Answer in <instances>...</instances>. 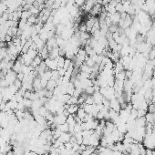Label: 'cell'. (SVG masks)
Wrapping results in <instances>:
<instances>
[{
  "label": "cell",
  "mask_w": 155,
  "mask_h": 155,
  "mask_svg": "<svg viewBox=\"0 0 155 155\" xmlns=\"http://www.w3.org/2000/svg\"><path fill=\"white\" fill-rule=\"evenodd\" d=\"M42 61H43L42 60V57H41L39 55H37V57L33 59V61H32V63H31L30 66L32 67L34 69H35L37 66H39V65L41 64V62H42Z\"/></svg>",
  "instance_id": "obj_15"
},
{
  "label": "cell",
  "mask_w": 155,
  "mask_h": 155,
  "mask_svg": "<svg viewBox=\"0 0 155 155\" xmlns=\"http://www.w3.org/2000/svg\"><path fill=\"white\" fill-rule=\"evenodd\" d=\"M21 57H23L24 59V63H25V65H27V66H30L31 63H32L33 61V59L30 57L27 53H25V54H22L21 55Z\"/></svg>",
  "instance_id": "obj_19"
},
{
  "label": "cell",
  "mask_w": 155,
  "mask_h": 155,
  "mask_svg": "<svg viewBox=\"0 0 155 155\" xmlns=\"http://www.w3.org/2000/svg\"><path fill=\"white\" fill-rule=\"evenodd\" d=\"M92 98H93V100H94V104L100 105V104H102L104 97H103V95L101 94L100 91H97V92H94V94L92 95Z\"/></svg>",
  "instance_id": "obj_6"
},
{
  "label": "cell",
  "mask_w": 155,
  "mask_h": 155,
  "mask_svg": "<svg viewBox=\"0 0 155 155\" xmlns=\"http://www.w3.org/2000/svg\"><path fill=\"white\" fill-rule=\"evenodd\" d=\"M119 30V27H118V25H115V24H112L111 26L109 27V31H110V33H114L116 32V31Z\"/></svg>",
  "instance_id": "obj_39"
},
{
  "label": "cell",
  "mask_w": 155,
  "mask_h": 155,
  "mask_svg": "<svg viewBox=\"0 0 155 155\" xmlns=\"http://www.w3.org/2000/svg\"><path fill=\"white\" fill-rule=\"evenodd\" d=\"M4 79H5L6 81L8 83V85H12V84H14V82H15L16 79H17V73L12 70V69L7 70V74L5 75V78H4Z\"/></svg>",
  "instance_id": "obj_1"
},
{
  "label": "cell",
  "mask_w": 155,
  "mask_h": 155,
  "mask_svg": "<svg viewBox=\"0 0 155 155\" xmlns=\"http://www.w3.org/2000/svg\"><path fill=\"white\" fill-rule=\"evenodd\" d=\"M116 11L118 12V13H120V14H122V13H123V6H122V2H120V3H118L117 4V6H116Z\"/></svg>",
  "instance_id": "obj_40"
},
{
  "label": "cell",
  "mask_w": 155,
  "mask_h": 155,
  "mask_svg": "<svg viewBox=\"0 0 155 155\" xmlns=\"http://www.w3.org/2000/svg\"><path fill=\"white\" fill-rule=\"evenodd\" d=\"M97 18H95V17H88V19H87L86 21V27H87V32H90L91 29H92V27L93 25H94L95 21H96Z\"/></svg>",
  "instance_id": "obj_10"
},
{
  "label": "cell",
  "mask_w": 155,
  "mask_h": 155,
  "mask_svg": "<svg viewBox=\"0 0 155 155\" xmlns=\"http://www.w3.org/2000/svg\"><path fill=\"white\" fill-rule=\"evenodd\" d=\"M71 136H72V135H71L69 132H62L59 139L63 142V143H67V142H70Z\"/></svg>",
  "instance_id": "obj_12"
},
{
  "label": "cell",
  "mask_w": 155,
  "mask_h": 155,
  "mask_svg": "<svg viewBox=\"0 0 155 155\" xmlns=\"http://www.w3.org/2000/svg\"><path fill=\"white\" fill-rule=\"evenodd\" d=\"M24 77H25V75H24V73H22V72H19V73H17V79H19L20 81L23 80Z\"/></svg>",
  "instance_id": "obj_51"
},
{
  "label": "cell",
  "mask_w": 155,
  "mask_h": 155,
  "mask_svg": "<svg viewBox=\"0 0 155 155\" xmlns=\"http://www.w3.org/2000/svg\"><path fill=\"white\" fill-rule=\"evenodd\" d=\"M95 150H96V148L93 146H90V145H88L86 148V150L83 151L82 152H80L82 155H91L93 153V152H95Z\"/></svg>",
  "instance_id": "obj_20"
},
{
  "label": "cell",
  "mask_w": 155,
  "mask_h": 155,
  "mask_svg": "<svg viewBox=\"0 0 155 155\" xmlns=\"http://www.w3.org/2000/svg\"><path fill=\"white\" fill-rule=\"evenodd\" d=\"M103 1V6L104 5H107V4H109L110 1H112V0H102Z\"/></svg>",
  "instance_id": "obj_56"
},
{
  "label": "cell",
  "mask_w": 155,
  "mask_h": 155,
  "mask_svg": "<svg viewBox=\"0 0 155 155\" xmlns=\"http://www.w3.org/2000/svg\"><path fill=\"white\" fill-rule=\"evenodd\" d=\"M44 62L46 63V65H47V69H49V70L53 71V70H57V59H49V57H47V59H46L44 60Z\"/></svg>",
  "instance_id": "obj_2"
},
{
  "label": "cell",
  "mask_w": 155,
  "mask_h": 155,
  "mask_svg": "<svg viewBox=\"0 0 155 155\" xmlns=\"http://www.w3.org/2000/svg\"><path fill=\"white\" fill-rule=\"evenodd\" d=\"M95 2L93 0H86L84 3V5L82 6V9L86 12H90V10L92 9V7H94Z\"/></svg>",
  "instance_id": "obj_8"
},
{
  "label": "cell",
  "mask_w": 155,
  "mask_h": 155,
  "mask_svg": "<svg viewBox=\"0 0 155 155\" xmlns=\"http://www.w3.org/2000/svg\"><path fill=\"white\" fill-rule=\"evenodd\" d=\"M1 60H2V59H0V62H1Z\"/></svg>",
  "instance_id": "obj_61"
},
{
  "label": "cell",
  "mask_w": 155,
  "mask_h": 155,
  "mask_svg": "<svg viewBox=\"0 0 155 155\" xmlns=\"http://www.w3.org/2000/svg\"><path fill=\"white\" fill-rule=\"evenodd\" d=\"M85 1H86V0H75V5H76L78 7H81V6L84 5Z\"/></svg>",
  "instance_id": "obj_48"
},
{
  "label": "cell",
  "mask_w": 155,
  "mask_h": 155,
  "mask_svg": "<svg viewBox=\"0 0 155 155\" xmlns=\"http://www.w3.org/2000/svg\"><path fill=\"white\" fill-rule=\"evenodd\" d=\"M36 21H37V17L32 15V16H30L28 18H27V22L28 23L30 26H34V25H36Z\"/></svg>",
  "instance_id": "obj_33"
},
{
  "label": "cell",
  "mask_w": 155,
  "mask_h": 155,
  "mask_svg": "<svg viewBox=\"0 0 155 155\" xmlns=\"http://www.w3.org/2000/svg\"><path fill=\"white\" fill-rule=\"evenodd\" d=\"M146 120H145V117H140V118H137L135 120V124L136 127H145L146 126Z\"/></svg>",
  "instance_id": "obj_18"
},
{
  "label": "cell",
  "mask_w": 155,
  "mask_h": 155,
  "mask_svg": "<svg viewBox=\"0 0 155 155\" xmlns=\"http://www.w3.org/2000/svg\"><path fill=\"white\" fill-rule=\"evenodd\" d=\"M27 54H28L29 56H30V57H32V59H34V57H36L37 55H38V51L36 50V49H31V47L28 49V51H27Z\"/></svg>",
  "instance_id": "obj_32"
},
{
  "label": "cell",
  "mask_w": 155,
  "mask_h": 155,
  "mask_svg": "<svg viewBox=\"0 0 155 155\" xmlns=\"http://www.w3.org/2000/svg\"><path fill=\"white\" fill-rule=\"evenodd\" d=\"M60 78V76H59V72H57V70H53L52 71V77H51V79H53V80H56L57 81V79Z\"/></svg>",
  "instance_id": "obj_42"
},
{
  "label": "cell",
  "mask_w": 155,
  "mask_h": 155,
  "mask_svg": "<svg viewBox=\"0 0 155 155\" xmlns=\"http://www.w3.org/2000/svg\"><path fill=\"white\" fill-rule=\"evenodd\" d=\"M67 118V117L64 114V113H62V114H56L54 116V123L57 125H57L63 124V123H66Z\"/></svg>",
  "instance_id": "obj_3"
},
{
  "label": "cell",
  "mask_w": 155,
  "mask_h": 155,
  "mask_svg": "<svg viewBox=\"0 0 155 155\" xmlns=\"http://www.w3.org/2000/svg\"><path fill=\"white\" fill-rule=\"evenodd\" d=\"M110 108L117 111V112H120V110H122V106H120V102L116 98H113L112 100H110Z\"/></svg>",
  "instance_id": "obj_4"
},
{
  "label": "cell",
  "mask_w": 155,
  "mask_h": 155,
  "mask_svg": "<svg viewBox=\"0 0 155 155\" xmlns=\"http://www.w3.org/2000/svg\"><path fill=\"white\" fill-rule=\"evenodd\" d=\"M86 115H87V113L85 112L84 109H83L82 107H79V110L77 111V117H79V118L80 119V120H82V122H83V120H84Z\"/></svg>",
  "instance_id": "obj_23"
},
{
  "label": "cell",
  "mask_w": 155,
  "mask_h": 155,
  "mask_svg": "<svg viewBox=\"0 0 155 155\" xmlns=\"http://www.w3.org/2000/svg\"><path fill=\"white\" fill-rule=\"evenodd\" d=\"M33 89L35 91H38L40 89H42V87H41V79H40V76H38L36 79H34L33 80Z\"/></svg>",
  "instance_id": "obj_11"
},
{
  "label": "cell",
  "mask_w": 155,
  "mask_h": 155,
  "mask_svg": "<svg viewBox=\"0 0 155 155\" xmlns=\"http://www.w3.org/2000/svg\"><path fill=\"white\" fill-rule=\"evenodd\" d=\"M75 86H74V84H73L72 82H69V84H67V94H69V95H70V96H73V93H74V91H75Z\"/></svg>",
  "instance_id": "obj_22"
},
{
  "label": "cell",
  "mask_w": 155,
  "mask_h": 155,
  "mask_svg": "<svg viewBox=\"0 0 155 155\" xmlns=\"http://www.w3.org/2000/svg\"><path fill=\"white\" fill-rule=\"evenodd\" d=\"M29 11H30V13H31V15H33V16H36L37 17V15H39V13H40V11H39V9L37 8V7H31V8L29 9Z\"/></svg>",
  "instance_id": "obj_37"
},
{
  "label": "cell",
  "mask_w": 155,
  "mask_h": 155,
  "mask_svg": "<svg viewBox=\"0 0 155 155\" xmlns=\"http://www.w3.org/2000/svg\"><path fill=\"white\" fill-rule=\"evenodd\" d=\"M14 85L16 86V88H17V89H21V87H22V81H20L19 79H16V81L14 82Z\"/></svg>",
  "instance_id": "obj_45"
},
{
  "label": "cell",
  "mask_w": 155,
  "mask_h": 155,
  "mask_svg": "<svg viewBox=\"0 0 155 155\" xmlns=\"http://www.w3.org/2000/svg\"><path fill=\"white\" fill-rule=\"evenodd\" d=\"M152 89H155V79L152 78Z\"/></svg>",
  "instance_id": "obj_55"
},
{
  "label": "cell",
  "mask_w": 155,
  "mask_h": 155,
  "mask_svg": "<svg viewBox=\"0 0 155 155\" xmlns=\"http://www.w3.org/2000/svg\"><path fill=\"white\" fill-rule=\"evenodd\" d=\"M85 64L87 65V66H89V67H92L93 66H94L96 63H95V61L93 60L91 57H88L86 59V60H85Z\"/></svg>",
  "instance_id": "obj_35"
},
{
  "label": "cell",
  "mask_w": 155,
  "mask_h": 155,
  "mask_svg": "<svg viewBox=\"0 0 155 155\" xmlns=\"http://www.w3.org/2000/svg\"><path fill=\"white\" fill-rule=\"evenodd\" d=\"M114 76H115V79H119V80H125V79H127L125 70H122V71H120V72L117 73V74H115Z\"/></svg>",
  "instance_id": "obj_24"
},
{
  "label": "cell",
  "mask_w": 155,
  "mask_h": 155,
  "mask_svg": "<svg viewBox=\"0 0 155 155\" xmlns=\"http://www.w3.org/2000/svg\"><path fill=\"white\" fill-rule=\"evenodd\" d=\"M7 9H8V7H7V4L4 1H0V14H3L5 12H7Z\"/></svg>",
  "instance_id": "obj_28"
},
{
  "label": "cell",
  "mask_w": 155,
  "mask_h": 155,
  "mask_svg": "<svg viewBox=\"0 0 155 155\" xmlns=\"http://www.w3.org/2000/svg\"><path fill=\"white\" fill-rule=\"evenodd\" d=\"M148 110L150 113H155V105L154 104H150L148 107Z\"/></svg>",
  "instance_id": "obj_49"
},
{
  "label": "cell",
  "mask_w": 155,
  "mask_h": 155,
  "mask_svg": "<svg viewBox=\"0 0 155 155\" xmlns=\"http://www.w3.org/2000/svg\"><path fill=\"white\" fill-rule=\"evenodd\" d=\"M107 17H110L111 23L115 24V25H118L119 22H120V14L118 13V12H116V13H114V14H109L108 13V16H107Z\"/></svg>",
  "instance_id": "obj_7"
},
{
  "label": "cell",
  "mask_w": 155,
  "mask_h": 155,
  "mask_svg": "<svg viewBox=\"0 0 155 155\" xmlns=\"http://www.w3.org/2000/svg\"><path fill=\"white\" fill-rule=\"evenodd\" d=\"M59 57V47H56L53 49L51 51H49V59H56Z\"/></svg>",
  "instance_id": "obj_17"
},
{
  "label": "cell",
  "mask_w": 155,
  "mask_h": 155,
  "mask_svg": "<svg viewBox=\"0 0 155 155\" xmlns=\"http://www.w3.org/2000/svg\"><path fill=\"white\" fill-rule=\"evenodd\" d=\"M145 120H146V122L147 123H152L153 124L154 123V114L153 113H147L146 115H145Z\"/></svg>",
  "instance_id": "obj_27"
},
{
  "label": "cell",
  "mask_w": 155,
  "mask_h": 155,
  "mask_svg": "<svg viewBox=\"0 0 155 155\" xmlns=\"http://www.w3.org/2000/svg\"><path fill=\"white\" fill-rule=\"evenodd\" d=\"M67 105H75V104H78V98L74 96H70V98H69V100H67Z\"/></svg>",
  "instance_id": "obj_36"
},
{
  "label": "cell",
  "mask_w": 155,
  "mask_h": 155,
  "mask_svg": "<svg viewBox=\"0 0 155 155\" xmlns=\"http://www.w3.org/2000/svg\"><path fill=\"white\" fill-rule=\"evenodd\" d=\"M38 55L40 56V57H42V59H44V60H45L46 59H47V57H49V49H47V45H46L45 47H43V49H41L40 51H39Z\"/></svg>",
  "instance_id": "obj_14"
},
{
  "label": "cell",
  "mask_w": 155,
  "mask_h": 155,
  "mask_svg": "<svg viewBox=\"0 0 155 155\" xmlns=\"http://www.w3.org/2000/svg\"><path fill=\"white\" fill-rule=\"evenodd\" d=\"M85 104H89V105L94 104V100H93L92 96H88V97H87V99L85 100Z\"/></svg>",
  "instance_id": "obj_43"
},
{
  "label": "cell",
  "mask_w": 155,
  "mask_h": 155,
  "mask_svg": "<svg viewBox=\"0 0 155 155\" xmlns=\"http://www.w3.org/2000/svg\"><path fill=\"white\" fill-rule=\"evenodd\" d=\"M122 155H128L127 153H122Z\"/></svg>",
  "instance_id": "obj_60"
},
{
  "label": "cell",
  "mask_w": 155,
  "mask_h": 155,
  "mask_svg": "<svg viewBox=\"0 0 155 155\" xmlns=\"http://www.w3.org/2000/svg\"><path fill=\"white\" fill-rule=\"evenodd\" d=\"M6 155H15V154H14V152H11V151H10V152H8Z\"/></svg>",
  "instance_id": "obj_58"
},
{
  "label": "cell",
  "mask_w": 155,
  "mask_h": 155,
  "mask_svg": "<svg viewBox=\"0 0 155 155\" xmlns=\"http://www.w3.org/2000/svg\"><path fill=\"white\" fill-rule=\"evenodd\" d=\"M101 10H102V5L96 3L89 13H90V15L92 17H97V16H100V14L101 13Z\"/></svg>",
  "instance_id": "obj_5"
},
{
  "label": "cell",
  "mask_w": 155,
  "mask_h": 155,
  "mask_svg": "<svg viewBox=\"0 0 155 155\" xmlns=\"http://www.w3.org/2000/svg\"><path fill=\"white\" fill-rule=\"evenodd\" d=\"M152 27H155V17H153V19H152Z\"/></svg>",
  "instance_id": "obj_57"
},
{
  "label": "cell",
  "mask_w": 155,
  "mask_h": 155,
  "mask_svg": "<svg viewBox=\"0 0 155 155\" xmlns=\"http://www.w3.org/2000/svg\"><path fill=\"white\" fill-rule=\"evenodd\" d=\"M57 87V82H56V80H53V79H49V81H47V87H46V89H47V90H54V89Z\"/></svg>",
  "instance_id": "obj_21"
},
{
  "label": "cell",
  "mask_w": 155,
  "mask_h": 155,
  "mask_svg": "<svg viewBox=\"0 0 155 155\" xmlns=\"http://www.w3.org/2000/svg\"><path fill=\"white\" fill-rule=\"evenodd\" d=\"M57 128L59 129V130H60L61 132H69V126L66 122V123H63V124H61V125H57Z\"/></svg>",
  "instance_id": "obj_26"
},
{
  "label": "cell",
  "mask_w": 155,
  "mask_h": 155,
  "mask_svg": "<svg viewBox=\"0 0 155 155\" xmlns=\"http://www.w3.org/2000/svg\"><path fill=\"white\" fill-rule=\"evenodd\" d=\"M84 90H85V93H86L87 95H93L95 92V89H94V87L93 86L88 87V88H86Z\"/></svg>",
  "instance_id": "obj_38"
},
{
  "label": "cell",
  "mask_w": 155,
  "mask_h": 155,
  "mask_svg": "<svg viewBox=\"0 0 155 155\" xmlns=\"http://www.w3.org/2000/svg\"><path fill=\"white\" fill-rule=\"evenodd\" d=\"M57 60V67H64V63H65V57L59 56L57 59H56Z\"/></svg>",
  "instance_id": "obj_30"
},
{
  "label": "cell",
  "mask_w": 155,
  "mask_h": 155,
  "mask_svg": "<svg viewBox=\"0 0 155 155\" xmlns=\"http://www.w3.org/2000/svg\"><path fill=\"white\" fill-rule=\"evenodd\" d=\"M66 122L69 124V126H75V124L77 123L75 120V115H69Z\"/></svg>",
  "instance_id": "obj_25"
},
{
  "label": "cell",
  "mask_w": 155,
  "mask_h": 155,
  "mask_svg": "<svg viewBox=\"0 0 155 155\" xmlns=\"http://www.w3.org/2000/svg\"><path fill=\"white\" fill-rule=\"evenodd\" d=\"M79 32H81V33H83V32H87L86 24L83 23V24H81V25H79Z\"/></svg>",
  "instance_id": "obj_44"
},
{
  "label": "cell",
  "mask_w": 155,
  "mask_h": 155,
  "mask_svg": "<svg viewBox=\"0 0 155 155\" xmlns=\"http://www.w3.org/2000/svg\"><path fill=\"white\" fill-rule=\"evenodd\" d=\"M71 65H73V62H72V60H70V59H65L64 67H64V69L67 70V69H69V67L71 66Z\"/></svg>",
  "instance_id": "obj_41"
},
{
  "label": "cell",
  "mask_w": 155,
  "mask_h": 155,
  "mask_svg": "<svg viewBox=\"0 0 155 155\" xmlns=\"http://www.w3.org/2000/svg\"><path fill=\"white\" fill-rule=\"evenodd\" d=\"M24 1H25L27 4H29V5H33L34 2H35L36 0H24Z\"/></svg>",
  "instance_id": "obj_54"
},
{
  "label": "cell",
  "mask_w": 155,
  "mask_h": 155,
  "mask_svg": "<svg viewBox=\"0 0 155 155\" xmlns=\"http://www.w3.org/2000/svg\"><path fill=\"white\" fill-rule=\"evenodd\" d=\"M35 69L37 71V73H38L39 75H41V74H43V73H44L45 71L47 70V69H47V65H46V63L44 62V61H42V62H41V64L39 65V66H37Z\"/></svg>",
  "instance_id": "obj_16"
},
{
  "label": "cell",
  "mask_w": 155,
  "mask_h": 155,
  "mask_svg": "<svg viewBox=\"0 0 155 155\" xmlns=\"http://www.w3.org/2000/svg\"><path fill=\"white\" fill-rule=\"evenodd\" d=\"M22 67H23V64L20 62V61H18L17 59V60L15 61V63H14V66L12 67V70L15 71L16 73H19L21 72V70H22Z\"/></svg>",
  "instance_id": "obj_13"
},
{
  "label": "cell",
  "mask_w": 155,
  "mask_h": 155,
  "mask_svg": "<svg viewBox=\"0 0 155 155\" xmlns=\"http://www.w3.org/2000/svg\"><path fill=\"white\" fill-rule=\"evenodd\" d=\"M64 145H65V148H66V150L67 151H69H69H71V150H72V143H71V142H67V143H64Z\"/></svg>",
  "instance_id": "obj_50"
},
{
  "label": "cell",
  "mask_w": 155,
  "mask_h": 155,
  "mask_svg": "<svg viewBox=\"0 0 155 155\" xmlns=\"http://www.w3.org/2000/svg\"><path fill=\"white\" fill-rule=\"evenodd\" d=\"M38 112H39V115H41V116H43V117H46V115L49 113V110H47V109L46 108L45 106H42L39 108Z\"/></svg>",
  "instance_id": "obj_34"
},
{
  "label": "cell",
  "mask_w": 155,
  "mask_h": 155,
  "mask_svg": "<svg viewBox=\"0 0 155 155\" xmlns=\"http://www.w3.org/2000/svg\"><path fill=\"white\" fill-rule=\"evenodd\" d=\"M31 15L30 11L29 10H24L22 11V14H21V19H23V20H27V18H28Z\"/></svg>",
  "instance_id": "obj_29"
},
{
  "label": "cell",
  "mask_w": 155,
  "mask_h": 155,
  "mask_svg": "<svg viewBox=\"0 0 155 155\" xmlns=\"http://www.w3.org/2000/svg\"><path fill=\"white\" fill-rule=\"evenodd\" d=\"M91 155H99V153H97V152H93V153L91 154Z\"/></svg>",
  "instance_id": "obj_59"
},
{
  "label": "cell",
  "mask_w": 155,
  "mask_h": 155,
  "mask_svg": "<svg viewBox=\"0 0 155 155\" xmlns=\"http://www.w3.org/2000/svg\"><path fill=\"white\" fill-rule=\"evenodd\" d=\"M57 72H59V76L60 77H64L65 76V73H66V69L64 67H57Z\"/></svg>",
  "instance_id": "obj_46"
},
{
  "label": "cell",
  "mask_w": 155,
  "mask_h": 155,
  "mask_svg": "<svg viewBox=\"0 0 155 155\" xmlns=\"http://www.w3.org/2000/svg\"><path fill=\"white\" fill-rule=\"evenodd\" d=\"M146 114H147V110H138V118H140V117H145V115Z\"/></svg>",
  "instance_id": "obj_47"
},
{
  "label": "cell",
  "mask_w": 155,
  "mask_h": 155,
  "mask_svg": "<svg viewBox=\"0 0 155 155\" xmlns=\"http://www.w3.org/2000/svg\"><path fill=\"white\" fill-rule=\"evenodd\" d=\"M79 107L78 106V104L75 105H67L65 104V109L67 110L69 115H75V113H77L78 110H79Z\"/></svg>",
  "instance_id": "obj_9"
},
{
  "label": "cell",
  "mask_w": 155,
  "mask_h": 155,
  "mask_svg": "<svg viewBox=\"0 0 155 155\" xmlns=\"http://www.w3.org/2000/svg\"><path fill=\"white\" fill-rule=\"evenodd\" d=\"M22 102H23L24 106L26 107V109H28V108H31V107H32L33 101L30 100H28V99H25V98H24L23 100H22Z\"/></svg>",
  "instance_id": "obj_31"
},
{
  "label": "cell",
  "mask_w": 155,
  "mask_h": 155,
  "mask_svg": "<svg viewBox=\"0 0 155 155\" xmlns=\"http://www.w3.org/2000/svg\"><path fill=\"white\" fill-rule=\"evenodd\" d=\"M145 155H153V151H152L151 149H147Z\"/></svg>",
  "instance_id": "obj_53"
},
{
  "label": "cell",
  "mask_w": 155,
  "mask_h": 155,
  "mask_svg": "<svg viewBox=\"0 0 155 155\" xmlns=\"http://www.w3.org/2000/svg\"><path fill=\"white\" fill-rule=\"evenodd\" d=\"M12 40H13V37H12L11 36L6 35V37H5V41H6V42L8 43V42H11Z\"/></svg>",
  "instance_id": "obj_52"
}]
</instances>
